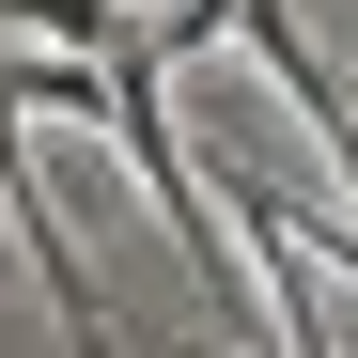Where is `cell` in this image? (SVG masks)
<instances>
[{"label":"cell","mask_w":358,"mask_h":358,"mask_svg":"<svg viewBox=\"0 0 358 358\" xmlns=\"http://www.w3.org/2000/svg\"><path fill=\"white\" fill-rule=\"evenodd\" d=\"M0 31H16V47H78V63H109V47H141L125 16H109V0H0Z\"/></svg>","instance_id":"obj_3"},{"label":"cell","mask_w":358,"mask_h":358,"mask_svg":"<svg viewBox=\"0 0 358 358\" xmlns=\"http://www.w3.org/2000/svg\"><path fill=\"white\" fill-rule=\"evenodd\" d=\"M0 234L31 250L47 312H63V358H109V327H94V265L63 250V203H47V171H31V109H16V94H0Z\"/></svg>","instance_id":"obj_2"},{"label":"cell","mask_w":358,"mask_h":358,"mask_svg":"<svg viewBox=\"0 0 358 358\" xmlns=\"http://www.w3.org/2000/svg\"><path fill=\"white\" fill-rule=\"evenodd\" d=\"M109 156L141 171L156 234H171V250L218 280V187L187 171V125H171V47H156V31H141V47H109Z\"/></svg>","instance_id":"obj_1"}]
</instances>
